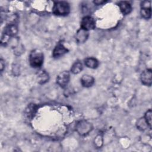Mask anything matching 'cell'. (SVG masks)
I'll return each mask as SVG.
<instances>
[{"label": "cell", "instance_id": "1", "mask_svg": "<svg viewBox=\"0 0 152 152\" xmlns=\"http://www.w3.org/2000/svg\"><path fill=\"white\" fill-rule=\"evenodd\" d=\"M18 32V27L14 23L8 24L4 29L1 36V44L5 45L8 43L10 37L16 35Z\"/></svg>", "mask_w": 152, "mask_h": 152}, {"label": "cell", "instance_id": "2", "mask_svg": "<svg viewBox=\"0 0 152 152\" xmlns=\"http://www.w3.org/2000/svg\"><path fill=\"white\" fill-rule=\"evenodd\" d=\"M43 52L39 49H34L29 55L30 65L33 68H39L43 64Z\"/></svg>", "mask_w": 152, "mask_h": 152}, {"label": "cell", "instance_id": "3", "mask_svg": "<svg viewBox=\"0 0 152 152\" xmlns=\"http://www.w3.org/2000/svg\"><path fill=\"white\" fill-rule=\"evenodd\" d=\"M52 11L53 14L56 15L65 16L69 13L70 7L67 2L58 1L54 4Z\"/></svg>", "mask_w": 152, "mask_h": 152}, {"label": "cell", "instance_id": "4", "mask_svg": "<svg viewBox=\"0 0 152 152\" xmlns=\"http://www.w3.org/2000/svg\"><path fill=\"white\" fill-rule=\"evenodd\" d=\"M92 125L87 121L82 120L76 125V130L81 135H85L88 134L92 129Z\"/></svg>", "mask_w": 152, "mask_h": 152}, {"label": "cell", "instance_id": "5", "mask_svg": "<svg viewBox=\"0 0 152 152\" xmlns=\"http://www.w3.org/2000/svg\"><path fill=\"white\" fill-rule=\"evenodd\" d=\"M140 13L141 16L145 19H149L151 16V1H144L141 4Z\"/></svg>", "mask_w": 152, "mask_h": 152}, {"label": "cell", "instance_id": "6", "mask_svg": "<svg viewBox=\"0 0 152 152\" xmlns=\"http://www.w3.org/2000/svg\"><path fill=\"white\" fill-rule=\"evenodd\" d=\"M70 79V75L68 71H64L59 73L56 77V83L62 88L65 87Z\"/></svg>", "mask_w": 152, "mask_h": 152}, {"label": "cell", "instance_id": "7", "mask_svg": "<svg viewBox=\"0 0 152 152\" xmlns=\"http://www.w3.org/2000/svg\"><path fill=\"white\" fill-rule=\"evenodd\" d=\"M95 21L90 16H85L81 21V28L88 31L95 28Z\"/></svg>", "mask_w": 152, "mask_h": 152}, {"label": "cell", "instance_id": "8", "mask_svg": "<svg viewBox=\"0 0 152 152\" xmlns=\"http://www.w3.org/2000/svg\"><path fill=\"white\" fill-rule=\"evenodd\" d=\"M141 83L147 86H151L152 84V71L151 69L144 70L141 74Z\"/></svg>", "mask_w": 152, "mask_h": 152}, {"label": "cell", "instance_id": "9", "mask_svg": "<svg viewBox=\"0 0 152 152\" xmlns=\"http://www.w3.org/2000/svg\"><path fill=\"white\" fill-rule=\"evenodd\" d=\"M68 50L62 43H59L56 45L53 50V56L54 58H59L67 53Z\"/></svg>", "mask_w": 152, "mask_h": 152}, {"label": "cell", "instance_id": "10", "mask_svg": "<svg viewBox=\"0 0 152 152\" xmlns=\"http://www.w3.org/2000/svg\"><path fill=\"white\" fill-rule=\"evenodd\" d=\"M88 37V31L85 30L83 28H80L77 31L76 33L75 39L78 43H83L87 40Z\"/></svg>", "mask_w": 152, "mask_h": 152}, {"label": "cell", "instance_id": "11", "mask_svg": "<svg viewBox=\"0 0 152 152\" xmlns=\"http://www.w3.org/2000/svg\"><path fill=\"white\" fill-rule=\"evenodd\" d=\"M81 83L84 87H90L94 83V79L90 75L84 74L81 78Z\"/></svg>", "mask_w": 152, "mask_h": 152}, {"label": "cell", "instance_id": "12", "mask_svg": "<svg viewBox=\"0 0 152 152\" xmlns=\"http://www.w3.org/2000/svg\"><path fill=\"white\" fill-rule=\"evenodd\" d=\"M118 6L121 12L124 15L129 14L132 11V6L131 4L127 1H121L118 3Z\"/></svg>", "mask_w": 152, "mask_h": 152}, {"label": "cell", "instance_id": "13", "mask_svg": "<svg viewBox=\"0 0 152 152\" xmlns=\"http://www.w3.org/2000/svg\"><path fill=\"white\" fill-rule=\"evenodd\" d=\"M36 109H37V106L35 104H33V103L30 104L29 105H28V106L25 110L26 116L29 119L32 118L36 112Z\"/></svg>", "mask_w": 152, "mask_h": 152}, {"label": "cell", "instance_id": "14", "mask_svg": "<svg viewBox=\"0 0 152 152\" xmlns=\"http://www.w3.org/2000/svg\"><path fill=\"white\" fill-rule=\"evenodd\" d=\"M85 65L90 68L91 69H95L99 66V61L94 58L90 57L87 58L84 60Z\"/></svg>", "mask_w": 152, "mask_h": 152}, {"label": "cell", "instance_id": "15", "mask_svg": "<svg viewBox=\"0 0 152 152\" xmlns=\"http://www.w3.org/2000/svg\"><path fill=\"white\" fill-rule=\"evenodd\" d=\"M49 76L45 71H41L37 75V82L40 84H43L49 81Z\"/></svg>", "mask_w": 152, "mask_h": 152}, {"label": "cell", "instance_id": "16", "mask_svg": "<svg viewBox=\"0 0 152 152\" xmlns=\"http://www.w3.org/2000/svg\"><path fill=\"white\" fill-rule=\"evenodd\" d=\"M83 66L82 63L80 61H75L71 68V72L74 74H79L83 70Z\"/></svg>", "mask_w": 152, "mask_h": 152}, {"label": "cell", "instance_id": "17", "mask_svg": "<svg viewBox=\"0 0 152 152\" xmlns=\"http://www.w3.org/2000/svg\"><path fill=\"white\" fill-rule=\"evenodd\" d=\"M151 110L149 109L148 110H147L144 115V119L146 122V123L147 124L148 126L150 127V128H151Z\"/></svg>", "mask_w": 152, "mask_h": 152}, {"label": "cell", "instance_id": "18", "mask_svg": "<svg viewBox=\"0 0 152 152\" xmlns=\"http://www.w3.org/2000/svg\"><path fill=\"white\" fill-rule=\"evenodd\" d=\"M137 125L138 128L141 130H144L146 128V126H148V125H147V124H146V122L144 118L140 119L138 121Z\"/></svg>", "mask_w": 152, "mask_h": 152}, {"label": "cell", "instance_id": "19", "mask_svg": "<svg viewBox=\"0 0 152 152\" xmlns=\"http://www.w3.org/2000/svg\"><path fill=\"white\" fill-rule=\"evenodd\" d=\"M107 1H102V0H97V1H94L93 2L96 4L97 5H102L103 4H105Z\"/></svg>", "mask_w": 152, "mask_h": 152}, {"label": "cell", "instance_id": "20", "mask_svg": "<svg viewBox=\"0 0 152 152\" xmlns=\"http://www.w3.org/2000/svg\"><path fill=\"white\" fill-rule=\"evenodd\" d=\"M4 66H5V63L4 62V61L2 60V59H1V60H0V69H1V72L3 71Z\"/></svg>", "mask_w": 152, "mask_h": 152}]
</instances>
